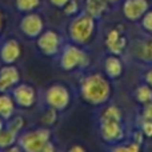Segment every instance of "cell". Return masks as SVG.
I'll use <instances>...</instances> for the list:
<instances>
[{
	"label": "cell",
	"instance_id": "obj_18",
	"mask_svg": "<svg viewBox=\"0 0 152 152\" xmlns=\"http://www.w3.org/2000/svg\"><path fill=\"white\" fill-rule=\"evenodd\" d=\"M137 58L142 61L152 64V39L144 40L137 48Z\"/></svg>",
	"mask_w": 152,
	"mask_h": 152
},
{
	"label": "cell",
	"instance_id": "obj_11",
	"mask_svg": "<svg viewBox=\"0 0 152 152\" xmlns=\"http://www.w3.org/2000/svg\"><path fill=\"white\" fill-rule=\"evenodd\" d=\"M20 83V72L13 64H4L0 68V92H10Z\"/></svg>",
	"mask_w": 152,
	"mask_h": 152
},
{
	"label": "cell",
	"instance_id": "obj_3",
	"mask_svg": "<svg viewBox=\"0 0 152 152\" xmlns=\"http://www.w3.org/2000/svg\"><path fill=\"white\" fill-rule=\"evenodd\" d=\"M18 144L23 152H56L51 140V132L47 128H36L19 135Z\"/></svg>",
	"mask_w": 152,
	"mask_h": 152
},
{
	"label": "cell",
	"instance_id": "obj_27",
	"mask_svg": "<svg viewBox=\"0 0 152 152\" xmlns=\"http://www.w3.org/2000/svg\"><path fill=\"white\" fill-rule=\"evenodd\" d=\"M67 152H87L86 148L83 147V145L80 144H74L72 147H69L68 150H67Z\"/></svg>",
	"mask_w": 152,
	"mask_h": 152
},
{
	"label": "cell",
	"instance_id": "obj_9",
	"mask_svg": "<svg viewBox=\"0 0 152 152\" xmlns=\"http://www.w3.org/2000/svg\"><path fill=\"white\" fill-rule=\"evenodd\" d=\"M23 126L24 120L20 116L13 118L7 126L4 124V127L0 129V150H5L18 142V137L20 135Z\"/></svg>",
	"mask_w": 152,
	"mask_h": 152
},
{
	"label": "cell",
	"instance_id": "obj_29",
	"mask_svg": "<svg viewBox=\"0 0 152 152\" xmlns=\"http://www.w3.org/2000/svg\"><path fill=\"white\" fill-rule=\"evenodd\" d=\"M3 151H4V152H23V150L20 148V145H19V144H13V145L5 148V150H3Z\"/></svg>",
	"mask_w": 152,
	"mask_h": 152
},
{
	"label": "cell",
	"instance_id": "obj_20",
	"mask_svg": "<svg viewBox=\"0 0 152 152\" xmlns=\"http://www.w3.org/2000/svg\"><path fill=\"white\" fill-rule=\"evenodd\" d=\"M16 8L20 12H32L40 4V0H16Z\"/></svg>",
	"mask_w": 152,
	"mask_h": 152
},
{
	"label": "cell",
	"instance_id": "obj_14",
	"mask_svg": "<svg viewBox=\"0 0 152 152\" xmlns=\"http://www.w3.org/2000/svg\"><path fill=\"white\" fill-rule=\"evenodd\" d=\"M20 44L16 39H8L0 47V60L4 64H15L20 58Z\"/></svg>",
	"mask_w": 152,
	"mask_h": 152
},
{
	"label": "cell",
	"instance_id": "obj_26",
	"mask_svg": "<svg viewBox=\"0 0 152 152\" xmlns=\"http://www.w3.org/2000/svg\"><path fill=\"white\" fill-rule=\"evenodd\" d=\"M142 132L144 136L152 137V120H144L142 124Z\"/></svg>",
	"mask_w": 152,
	"mask_h": 152
},
{
	"label": "cell",
	"instance_id": "obj_23",
	"mask_svg": "<svg viewBox=\"0 0 152 152\" xmlns=\"http://www.w3.org/2000/svg\"><path fill=\"white\" fill-rule=\"evenodd\" d=\"M63 11H64V13H66V15H68V16L76 15V13L79 12V3H77V0H69V1L63 7Z\"/></svg>",
	"mask_w": 152,
	"mask_h": 152
},
{
	"label": "cell",
	"instance_id": "obj_4",
	"mask_svg": "<svg viewBox=\"0 0 152 152\" xmlns=\"http://www.w3.org/2000/svg\"><path fill=\"white\" fill-rule=\"evenodd\" d=\"M95 18H92L88 13H81L77 15L69 24V37L77 45L86 44L91 40L92 35L95 32Z\"/></svg>",
	"mask_w": 152,
	"mask_h": 152
},
{
	"label": "cell",
	"instance_id": "obj_28",
	"mask_svg": "<svg viewBox=\"0 0 152 152\" xmlns=\"http://www.w3.org/2000/svg\"><path fill=\"white\" fill-rule=\"evenodd\" d=\"M51 1V4H53L55 7H58V8H63L64 5L67 4V3L69 1V0H50Z\"/></svg>",
	"mask_w": 152,
	"mask_h": 152
},
{
	"label": "cell",
	"instance_id": "obj_21",
	"mask_svg": "<svg viewBox=\"0 0 152 152\" xmlns=\"http://www.w3.org/2000/svg\"><path fill=\"white\" fill-rule=\"evenodd\" d=\"M140 145H142V143L132 140L131 143H127V144L115 145L111 152H140Z\"/></svg>",
	"mask_w": 152,
	"mask_h": 152
},
{
	"label": "cell",
	"instance_id": "obj_13",
	"mask_svg": "<svg viewBox=\"0 0 152 152\" xmlns=\"http://www.w3.org/2000/svg\"><path fill=\"white\" fill-rule=\"evenodd\" d=\"M150 8L147 0H124L123 3V15L127 20L137 21L143 18Z\"/></svg>",
	"mask_w": 152,
	"mask_h": 152
},
{
	"label": "cell",
	"instance_id": "obj_7",
	"mask_svg": "<svg viewBox=\"0 0 152 152\" xmlns=\"http://www.w3.org/2000/svg\"><path fill=\"white\" fill-rule=\"evenodd\" d=\"M36 45L44 56L52 58V56L59 55V52L61 51V39L58 32L47 29V31H43L36 39Z\"/></svg>",
	"mask_w": 152,
	"mask_h": 152
},
{
	"label": "cell",
	"instance_id": "obj_22",
	"mask_svg": "<svg viewBox=\"0 0 152 152\" xmlns=\"http://www.w3.org/2000/svg\"><path fill=\"white\" fill-rule=\"evenodd\" d=\"M140 23H142V27L144 31L152 34V10H148L147 12L143 15V18L140 19Z\"/></svg>",
	"mask_w": 152,
	"mask_h": 152
},
{
	"label": "cell",
	"instance_id": "obj_19",
	"mask_svg": "<svg viewBox=\"0 0 152 152\" xmlns=\"http://www.w3.org/2000/svg\"><path fill=\"white\" fill-rule=\"evenodd\" d=\"M135 97L140 104H145V103L151 102L152 100V87L150 84H142L136 88L135 91Z\"/></svg>",
	"mask_w": 152,
	"mask_h": 152
},
{
	"label": "cell",
	"instance_id": "obj_6",
	"mask_svg": "<svg viewBox=\"0 0 152 152\" xmlns=\"http://www.w3.org/2000/svg\"><path fill=\"white\" fill-rule=\"evenodd\" d=\"M44 100L47 103L48 108H52V110H56L58 112H60V111H64L68 108L69 103H71V94H69V89L64 84L56 83L47 88Z\"/></svg>",
	"mask_w": 152,
	"mask_h": 152
},
{
	"label": "cell",
	"instance_id": "obj_17",
	"mask_svg": "<svg viewBox=\"0 0 152 152\" xmlns=\"http://www.w3.org/2000/svg\"><path fill=\"white\" fill-rule=\"evenodd\" d=\"M108 10V0H86V12L97 19Z\"/></svg>",
	"mask_w": 152,
	"mask_h": 152
},
{
	"label": "cell",
	"instance_id": "obj_16",
	"mask_svg": "<svg viewBox=\"0 0 152 152\" xmlns=\"http://www.w3.org/2000/svg\"><path fill=\"white\" fill-rule=\"evenodd\" d=\"M15 111V102L8 92H0V118L10 120Z\"/></svg>",
	"mask_w": 152,
	"mask_h": 152
},
{
	"label": "cell",
	"instance_id": "obj_8",
	"mask_svg": "<svg viewBox=\"0 0 152 152\" xmlns=\"http://www.w3.org/2000/svg\"><path fill=\"white\" fill-rule=\"evenodd\" d=\"M19 29L27 37V39H37L43 31H44V21L42 16L35 12H27L20 19Z\"/></svg>",
	"mask_w": 152,
	"mask_h": 152
},
{
	"label": "cell",
	"instance_id": "obj_1",
	"mask_svg": "<svg viewBox=\"0 0 152 152\" xmlns=\"http://www.w3.org/2000/svg\"><path fill=\"white\" fill-rule=\"evenodd\" d=\"M112 94L111 83L100 74L87 75L80 84V96L91 105H102L107 103Z\"/></svg>",
	"mask_w": 152,
	"mask_h": 152
},
{
	"label": "cell",
	"instance_id": "obj_31",
	"mask_svg": "<svg viewBox=\"0 0 152 152\" xmlns=\"http://www.w3.org/2000/svg\"><path fill=\"white\" fill-rule=\"evenodd\" d=\"M1 27H3V16L0 13V31H1Z\"/></svg>",
	"mask_w": 152,
	"mask_h": 152
},
{
	"label": "cell",
	"instance_id": "obj_10",
	"mask_svg": "<svg viewBox=\"0 0 152 152\" xmlns=\"http://www.w3.org/2000/svg\"><path fill=\"white\" fill-rule=\"evenodd\" d=\"M11 96L15 104L21 108H31L36 103V91L34 87L27 83H19L11 91Z\"/></svg>",
	"mask_w": 152,
	"mask_h": 152
},
{
	"label": "cell",
	"instance_id": "obj_12",
	"mask_svg": "<svg viewBox=\"0 0 152 152\" xmlns=\"http://www.w3.org/2000/svg\"><path fill=\"white\" fill-rule=\"evenodd\" d=\"M105 47L112 55L120 56L127 47V37L119 28H112L105 35Z\"/></svg>",
	"mask_w": 152,
	"mask_h": 152
},
{
	"label": "cell",
	"instance_id": "obj_5",
	"mask_svg": "<svg viewBox=\"0 0 152 152\" xmlns=\"http://www.w3.org/2000/svg\"><path fill=\"white\" fill-rule=\"evenodd\" d=\"M88 63V56L87 53L79 47L77 44H67L61 50L60 59H59V66L63 71H74L76 68H83Z\"/></svg>",
	"mask_w": 152,
	"mask_h": 152
},
{
	"label": "cell",
	"instance_id": "obj_24",
	"mask_svg": "<svg viewBox=\"0 0 152 152\" xmlns=\"http://www.w3.org/2000/svg\"><path fill=\"white\" fill-rule=\"evenodd\" d=\"M143 118L144 120H152V100L143 104Z\"/></svg>",
	"mask_w": 152,
	"mask_h": 152
},
{
	"label": "cell",
	"instance_id": "obj_15",
	"mask_svg": "<svg viewBox=\"0 0 152 152\" xmlns=\"http://www.w3.org/2000/svg\"><path fill=\"white\" fill-rule=\"evenodd\" d=\"M104 72L107 75L108 79H115L120 77L123 75V63L119 59L118 55H112L111 53L110 56H107L104 60Z\"/></svg>",
	"mask_w": 152,
	"mask_h": 152
},
{
	"label": "cell",
	"instance_id": "obj_30",
	"mask_svg": "<svg viewBox=\"0 0 152 152\" xmlns=\"http://www.w3.org/2000/svg\"><path fill=\"white\" fill-rule=\"evenodd\" d=\"M145 83L150 84V86L152 87V69H150V71L145 74Z\"/></svg>",
	"mask_w": 152,
	"mask_h": 152
},
{
	"label": "cell",
	"instance_id": "obj_2",
	"mask_svg": "<svg viewBox=\"0 0 152 152\" xmlns=\"http://www.w3.org/2000/svg\"><path fill=\"white\" fill-rule=\"evenodd\" d=\"M100 137L108 144H118L124 137L123 113L116 105H110L103 111L99 120Z\"/></svg>",
	"mask_w": 152,
	"mask_h": 152
},
{
	"label": "cell",
	"instance_id": "obj_25",
	"mask_svg": "<svg viewBox=\"0 0 152 152\" xmlns=\"http://www.w3.org/2000/svg\"><path fill=\"white\" fill-rule=\"evenodd\" d=\"M56 112H58L56 110H52V108H50V110H48V112L45 113L44 118H43V121H44L45 124L55 123V120H56Z\"/></svg>",
	"mask_w": 152,
	"mask_h": 152
}]
</instances>
